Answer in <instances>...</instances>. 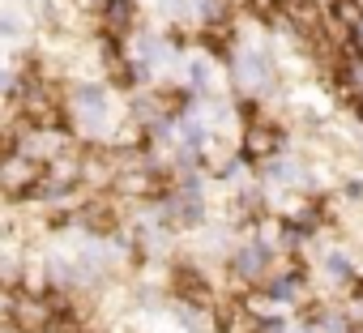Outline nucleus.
Wrapping results in <instances>:
<instances>
[{"instance_id":"f257e3e1","label":"nucleus","mask_w":363,"mask_h":333,"mask_svg":"<svg viewBox=\"0 0 363 333\" xmlns=\"http://www.w3.org/2000/svg\"><path fill=\"white\" fill-rule=\"evenodd\" d=\"M43 176H48V166L26 154L0 158V197H39Z\"/></svg>"},{"instance_id":"f03ea898","label":"nucleus","mask_w":363,"mask_h":333,"mask_svg":"<svg viewBox=\"0 0 363 333\" xmlns=\"http://www.w3.org/2000/svg\"><path fill=\"white\" fill-rule=\"evenodd\" d=\"M77 222L86 227V231H94V235H111L116 227H120V210H116V197H90L82 210H77Z\"/></svg>"},{"instance_id":"7ed1b4c3","label":"nucleus","mask_w":363,"mask_h":333,"mask_svg":"<svg viewBox=\"0 0 363 333\" xmlns=\"http://www.w3.org/2000/svg\"><path fill=\"white\" fill-rule=\"evenodd\" d=\"M99 18H103V35L116 43V39H120V35H128V30H133V22H137V0H103Z\"/></svg>"},{"instance_id":"20e7f679","label":"nucleus","mask_w":363,"mask_h":333,"mask_svg":"<svg viewBox=\"0 0 363 333\" xmlns=\"http://www.w3.org/2000/svg\"><path fill=\"white\" fill-rule=\"evenodd\" d=\"M244 145H248V154H252V158H265V154H274V149H278V128H269V124L252 120V124H248V132H244Z\"/></svg>"},{"instance_id":"39448f33","label":"nucleus","mask_w":363,"mask_h":333,"mask_svg":"<svg viewBox=\"0 0 363 333\" xmlns=\"http://www.w3.org/2000/svg\"><path fill=\"white\" fill-rule=\"evenodd\" d=\"M333 18L346 22V26H354L359 22V5H354V0H333Z\"/></svg>"},{"instance_id":"423d86ee","label":"nucleus","mask_w":363,"mask_h":333,"mask_svg":"<svg viewBox=\"0 0 363 333\" xmlns=\"http://www.w3.org/2000/svg\"><path fill=\"white\" fill-rule=\"evenodd\" d=\"M0 333H22V329H18V324H9V320H5V324H0Z\"/></svg>"}]
</instances>
